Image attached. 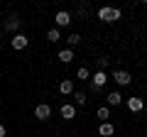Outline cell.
Segmentation results:
<instances>
[{"instance_id": "1", "label": "cell", "mask_w": 147, "mask_h": 137, "mask_svg": "<svg viewBox=\"0 0 147 137\" xmlns=\"http://www.w3.org/2000/svg\"><path fill=\"white\" fill-rule=\"evenodd\" d=\"M120 17H123V12L118 7H100L98 10V20H103V22H115Z\"/></svg>"}, {"instance_id": "2", "label": "cell", "mask_w": 147, "mask_h": 137, "mask_svg": "<svg viewBox=\"0 0 147 137\" xmlns=\"http://www.w3.org/2000/svg\"><path fill=\"white\" fill-rule=\"evenodd\" d=\"M105 83H108V74H105L103 68H100V71H96V74H91V88H93V91L103 88Z\"/></svg>"}, {"instance_id": "3", "label": "cell", "mask_w": 147, "mask_h": 137, "mask_svg": "<svg viewBox=\"0 0 147 137\" xmlns=\"http://www.w3.org/2000/svg\"><path fill=\"white\" fill-rule=\"evenodd\" d=\"M113 81H115L118 86H130L132 76L127 74V71H123V68H118V71H113Z\"/></svg>"}, {"instance_id": "4", "label": "cell", "mask_w": 147, "mask_h": 137, "mask_svg": "<svg viewBox=\"0 0 147 137\" xmlns=\"http://www.w3.org/2000/svg\"><path fill=\"white\" fill-rule=\"evenodd\" d=\"M34 118H37V120H49V118H52V108H49L47 103L37 105L34 108Z\"/></svg>"}, {"instance_id": "5", "label": "cell", "mask_w": 147, "mask_h": 137, "mask_svg": "<svg viewBox=\"0 0 147 137\" xmlns=\"http://www.w3.org/2000/svg\"><path fill=\"white\" fill-rule=\"evenodd\" d=\"M54 22H57V30H59V27H69V25H71V15L64 12V10H59L57 15H54Z\"/></svg>"}, {"instance_id": "6", "label": "cell", "mask_w": 147, "mask_h": 137, "mask_svg": "<svg viewBox=\"0 0 147 137\" xmlns=\"http://www.w3.org/2000/svg\"><path fill=\"white\" fill-rule=\"evenodd\" d=\"M10 44H12V49H17V52H20V49H27V44H30V39H27L25 34H15V37L10 39Z\"/></svg>"}, {"instance_id": "7", "label": "cell", "mask_w": 147, "mask_h": 137, "mask_svg": "<svg viewBox=\"0 0 147 137\" xmlns=\"http://www.w3.org/2000/svg\"><path fill=\"white\" fill-rule=\"evenodd\" d=\"M142 108H145V100H142V98H137V95H135V98H127V110L140 113Z\"/></svg>"}, {"instance_id": "8", "label": "cell", "mask_w": 147, "mask_h": 137, "mask_svg": "<svg viewBox=\"0 0 147 137\" xmlns=\"http://www.w3.org/2000/svg\"><path fill=\"white\" fill-rule=\"evenodd\" d=\"M98 135L100 137H113V135H115V127L110 125V122H100V125H98Z\"/></svg>"}, {"instance_id": "9", "label": "cell", "mask_w": 147, "mask_h": 137, "mask_svg": "<svg viewBox=\"0 0 147 137\" xmlns=\"http://www.w3.org/2000/svg\"><path fill=\"white\" fill-rule=\"evenodd\" d=\"M61 118L64 120H74V118H76V108H74L71 103H64L61 105Z\"/></svg>"}, {"instance_id": "10", "label": "cell", "mask_w": 147, "mask_h": 137, "mask_svg": "<svg viewBox=\"0 0 147 137\" xmlns=\"http://www.w3.org/2000/svg\"><path fill=\"white\" fill-rule=\"evenodd\" d=\"M59 93H61V95H71L74 93V81L71 79H64L61 83H59Z\"/></svg>"}, {"instance_id": "11", "label": "cell", "mask_w": 147, "mask_h": 137, "mask_svg": "<svg viewBox=\"0 0 147 137\" xmlns=\"http://www.w3.org/2000/svg\"><path fill=\"white\" fill-rule=\"evenodd\" d=\"M120 103H123L120 91H110V93H108V105H120Z\"/></svg>"}, {"instance_id": "12", "label": "cell", "mask_w": 147, "mask_h": 137, "mask_svg": "<svg viewBox=\"0 0 147 137\" xmlns=\"http://www.w3.org/2000/svg\"><path fill=\"white\" fill-rule=\"evenodd\" d=\"M96 115L100 118V122H108V118H110V108H108V105H100Z\"/></svg>"}, {"instance_id": "13", "label": "cell", "mask_w": 147, "mask_h": 137, "mask_svg": "<svg viewBox=\"0 0 147 137\" xmlns=\"http://www.w3.org/2000/svg\"><path fill=\"white\" fill-rule=\"evenodd\" d=\"M71 59H74V52H71V49H61V52H59V61L69 64Z\"/></svg>"}, {"instance_id": "14", "label": "cell", "mask_w": 147, "mask_h": 137, "mask_svg": "<svg viewBox=\"0 0 147 137\" xmlns=\"http://www.w3.org/2000/svg\"><path fill=\"white\" fill-rule=\"evenodd\" d=\"M47 39H49L52 44H54V42H59V39H61V32L54 27V30H49V32H47Z\"/></svg>"}, {"instance_id": "15", "label": "cell", "mask_w": 147, "mask_h": 137, "mask_svg": "<svg viewBox=\"0 0 147 137\" xmlns=\"http://www.w3.org/2000/svg\"><path fill=\"white\" fill-rule=\"evenodd\" d=\"M71 95H74V100H76V105H86V100H88L84 93H81V91H74Z\"/></svg>"}, {"instance_id": "16", "label": "cell", "mask_w": 147, "mask_h": 137, "mask_svg": "<svg viewBox=\"0 0 147 137\" xmlns=\"http://www.w3.org/2000/svg\"><path fill=\"white\" fill-rule=\"evenodd\" d=\"M76 79H81V81H88V79H91V71H88L86 66H81L79 71H76Z\"/></svg>"}, {"instance_id": "17", "label": "cell", "mask_w": 147, "mask_h": 137, "mask_svg": "<svg viewBox=\"0 0 147 137\" xmlns=\"http://www.w3.org/2000/svg\"><path fill=\"white\" fill-rule=\"evenodd\" d=\"M66 42H69V47H76V44H81V34L74 32V34H69V37H66Z\"/></svg>"}, {"instance_id": "18", "label": "cell", "mask_w": 147, "mask_h": 137, "mask_svg": "<svg viewBox=\"0 0 147 137\" xmlns=\"http://www.w3.org/2000/svg\"><path fill=\"white\" fill-rule=\"evenodd\" d=\"M17 27H20V20H17V17H15V15H12V17H10V20H7V22H5V30H17Z\"/></svg>"}, {"instance_id": "19", "label": "cell", "mask_w": 147, "mask_h": 137, "mask_svg": "<svg viewBox=\"0 0 147 137\" xmlns=\"http://www.w3.org/2000/svg\"><path fill=\"white\" fill-rule=\"evenodd\" d=\"M0 137H5V125H0Z\"/></svg>"}]
</instances>
